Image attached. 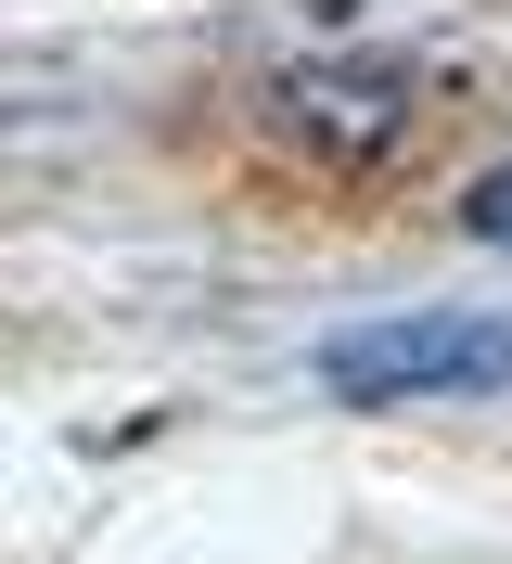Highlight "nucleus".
Here are the masks:
<instances>
[{"mask_svg":"<svg viewBox=\"0 0 512 564\" xmlns=\"http://www.w3.org/2000/svg\"><path fill=\"white\" fill-rule=\"evenodd\" d=\"M461 218H475V245H512V167H487L475 193H461Z\"/></svg>","mask_w":512,"mask_h":564,"instance_id":"obj_3","label":"nucleus"},{"mask_svg":"<svg viewBox=\"0 0 512 564\" xmlns=\"http://www.w3.org/2000/svg\"><path fill=\"white\" fill-rule=\"evenodd\" d=\"M487 386H512V308H397V321H346L320 347V398H346V411L487 398Z\"/></svg>","mask_w":512,"mask_h":564,"instance_id":"obj_1","label":"nucleus"},{"mask_svg":"<svg viewBox=\"0 0 512 564\" xmlns=\"http://www.w3.org/2000/svg\"><path fill=\"white\" fill-rule=\"evenodd\" d=\"M282 129H295L307 154H334L320 129H346V154H384V141H397V77H295V90H282Z\"/></svg>","mask_w":512,"mask_h":564,"instance_id":"obj_2","label":"nucleus"}]
</instances>
